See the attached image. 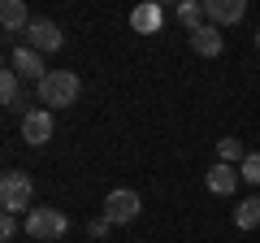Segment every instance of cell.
<instances>
[{
    "label": "cell",
    "instance_id": "7",
    "mask_svg": "<svg viewBox=\"0 0 260 243\" xmlns=\"http://www.w3.org/2000/svg\"><path fill=\"white\" fill-rule=\"evenodd\" d=\"M247 13V0H204V18L213 26H230V22H243Z\"/></svg>",
    "mask_w": 260,
    "mask_h": 243
},
{
    "label": "cell",
    "instance_id": "2",
    "mask_svg": "<svg viewBox=\"0 0 260 243\" xmlns=\"http://www.w3.org/2000/svg\"><path fill=\"white\" fill-rule=\"evenodd\" d=\"M30 200H35V183L22 169H5V178H0V204H5V213L18 217Z\"/></svg>",
    "mask_w": 260,
    "mask_h": 243
},
{
    "label": "cell",
    "instance_id": "13",
    "mask_svg": "<svg viewBox=\"0 0 260 243\" xmlns=\"http://www.w3.org/2000/svg\"><path fill=\"white\" fill-rule=\"evenodd\" d=\"M0 100H5L9 113H22V78H18V70H5V74H0Z\"/></svg>",
    "mask_w": 260,
    "mask_h": 243
},
{
    "label": "cell",
    "instance_id": "19",
    "mask_svg": "<svg viewBox=\"0 0 260 243\" xmlns=\"http://www.w3.org/2000/svg\"><path fill=\"white\" fill-rule=\"evenodd\" d=\"M109 226H113L109 217H95V222L87 226V234H91V239H104V234H109Z\"/></svg>",
    "mask_w": 260,
    "mask_h": 243
},
{
    "label": "cell",
    "instance_id": "15",
    "mask_svg": "<svg viewBox=\"0 0 260 243\" xmlns=\"http://www.w3.org/2000/svg\"><path fill=\"white\" fill-rule=\"evenodd\" d=\"M200 18H204V5H200V0H182V5H178V22H182L186 31H200V26H204Z\"/></svg>",
    "mask_w": 260,
    "mask_h": 243
},
{
    "label": "cell",
    "instance_id": "14",
    "mask_svg": "<svg viewBox=\"0 0 260 243\" xmlns=\"http://www.w3.org/2000/svg\"><path fill=\"white\" fill-rule=\"evenodd\" d=\"M234 226H239V230H256L260 226V196H247L234 208Z\"/></svg>",
    "mask_w": 260,
    "mask_h": 243
},
{
    "label": "cell",
    "instance_id": "17",
    "mask_svg": "<svg viewBox=\"0 0 260 243\" xmlns=\"http://www.w3.org/2000/svg\"><path fill=\"white\" fill-rule=\"evenodd\" d=\"M239 174L247 178L251 187H260V152H247V161H243V165H239Z\"/></svg>",
    "mask_w": 260,
    "mask_h": 243
},
{
    "label": "cell",
    "instance_id": "20",
    "mask_svg": "<svg viewBox=\"0 0 260 243\" xmlns=\"http://www.w3.org/2000/svg\"><path fill=\"white\" fill-rule=\"evenodd\" d=\"M256 52H260V31H256Z\"/></svg>",
    "mask_w": 260,
    "mask_h": 243
},
{
    "label": "cell",
    "instance_id": "11",
    "mask_svg": "<svg viewBox=\"0 0 260 243\" xmlns=\"http://www.w3.org/2000/svg\"><path fill=\"white\" fill-rule=\"evenodd\" d=\"M239 178L243 174H234V165H221V161H217V165L204 174V183H208L213 196H234V183H239Z\"/></svg>",
    "mask_w": 260,
    "mask_h": 243
},
{
    "label": "cell",
    "instance_id": "18",
    "mask_svg": "<svg viewBox=\"0 0 260 243\" xmlns=\"http://www.w3.org/2000/svg\"><path fill=\"white\" fill-rule=\"evenodd\" d=\"M13 234H18V217L5 213V217H0V239H13Z\"/></svg>",
    "mask_w": 260,
    "mask_h": 243
},
{
    "label": "cell",
    "instance_id": "4",
    "mask_svg": "<svg viewBox=\"0 0 260 243\" xmlns=\"http://www.w3.org/2000/svg\"><path fill=\"white\" fill-rule=\"evenodd\" d=\"M139 213H143V200H139V191H130V187L109 191V200H104V217H109L113 226H130Z\"/></svg>",
    "mask_w": 260,
    "mask_h": 243
},
{
    "label": "cell",
    "instance_id": "1",
    "mask_svg": "<svg viewBox=\"0 0 260 243\" xmlns=\"http://www.w3.org/2000/svg\"><path fill=\"white\" fill-rule=\"evenodd\" d=\"M78 92H83V83H78V74H70V70H48L44 83H35V96H39V104H44L48 113L70 109V104L78 100Z\"/></svg>",
    "mask_w": 260,
    "mask_h": 243
},
{
    "label": "cell",
    "instance_id": "8",
    "mask_svg": "<svg viewBox=\"0 0 260 243\" xmlns=\"http://www.w3.org/2000/svg\"><path fill=\"white\" fill-rule=\"evenodd\" d=\"M165 26V9H160V5H135V9H130V31H139V35H156V31Z\"/></svg>",
    "mask_w": 260,
    "mask_h": 243
},
{
    "label": "cell",
    "instance_id": "9",
    "mask_svg": "<svg viewBox=\"0 0 260 243\" xmlns=\"http://www.w3.org/2000/svg\"><path fill=\"white\" fill-rule=\"evenodd\" d=\"M9 66L18 70V78H35V83H44V56L35 52V48H13L9 52Z\"/></svg>",
    "mask_w": 260,
    "mask_h": 243
},
{
    "label": "cell",
    "instance_id": "12",
    "mask_svg": "<svg viewBox=\"0 0 260 243\" xmlns=\"http://www.w3.org/2000/svg\"><path fill=\"white\" fill-rule=\"evenodd\" d=\"M0 26H5V35H13V31H26V26H30L26 5H22V0H5V5H0Z\"/></svg>",
    "mask_w": 260,
    "mask_h": 243
},
{
    "label": "cell",
    "instance_id": "6",
    "mask_svg": "<svg viewBox=\"0 0 260 243\" xmlns=\"http://www.w3.org/2000/svg\"><path fill=\"white\" fill-rule=\"evenodd\" d=\"M22 139H26L30 148H44V143L52 139V113L48 109H26L22 113Z\"/></svg>",
    "mask_w": 260,
    "mask_h": 243
},
{
    "label": "cell",
    "instance_id": "10",
    "mask_svg": "<svg viewBox=\"0 0 260 243\" xmlns=\"http://www.w3.org/2000/svg\"><path fill=\"white\" fill-rule=\"evenodd\" d=\"M225 39H221V26H213V22H204L200 31H191V52L200 56H221Z\"/></svg>",
    "mask_w": 260,
    "mask_h": 243
},
{
    "label": "cell",
    "instance_id": "3",
    "mask_svg": "<svg viewBox=\"0 0 260 243\" xmlns=\"http://www.w3.org/2000/svg\"><path fill=\"white\" fill-rule=\"evenodd\" d=\"M65 230H70V217H65L61 208H30V213H26V234L39 239V243L61 239Z\"/></svg>",
    "mask_w": 260,
    "mask_h": 243
},
{
    "label": "cell",
    "instance_id": "5",
    "mask_svg": "<svg viewBox=\"0 0 260 243\" xmlns=\"http://www.w3.org/2000/svg\"><path fill=\"white\" fill-rule=\"evenodd\" d=\"M61 44H65V35H61L56 22L30 18V26H26V48H35V52H61Z\"/></svg>",
    "mask_w": 260,
    "mask_h": 243
},
{
    "label": "cell",
    "instance_id": "16",
    "mask_svg": "<svg viewBox=\"0 0 260 243\" xmlns=\"http://www.w3.org/2000/svg\"><path fill=\"white\" fill-rule=\"evenodd\" d=\"M217 152H221V165H234V161H247V148H243V139H234V135H225L221 143H217Z\"/></svg>",
    "mask_w": 260,
    "mask_h": 243
}]
</instances>
